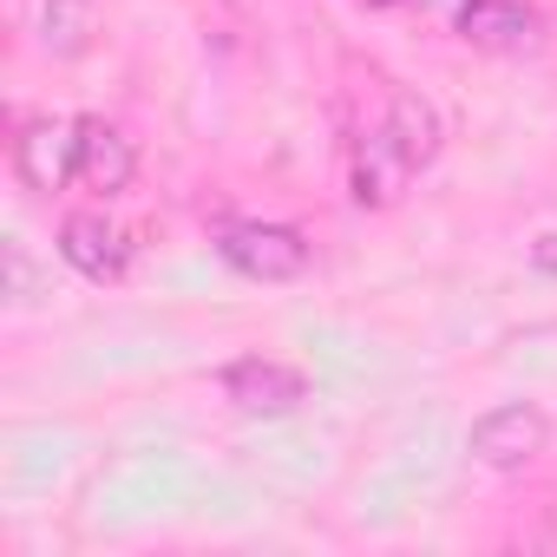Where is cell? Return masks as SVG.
<instances>
[{"label": "cell", "mask_w": 557, "mask_h": 557, "mask_svg": "<svg viewBox=\"0 0 557 557\" xmlns=\"http://www.w3.org/2000/svg\"><path fill=\"white\" fill-rule=\"evenodd\" d=\"M216 256L236 275H249V283H296V275H309V262H315L309 236L289 230V223H230L216 236Z\"/></svg>", "instance_id": "cell-1"}, {"label": "cell", "mask_w": 557, "mask_h": 557, "mask_svg": "<svg viewBox=\"0 0 557 557\" xmlns=\"http://www.w3.org/2000/svg\"><path fill=\"white\" fill-rule=\"evenodd\" d=\"M466 446H472L479 466L518 472V466H531V459L550 446V413L531 407V400H505V407H492V413L472 420V440H466Z\"/></svg>", "instance_id": "cell-2"}, {"label": "cell", "mask_w": 557, "mask_h": 557, "mask_svg": "<svg viewBox=\"0 0 557 557\" xmlns=\"http://www.w3.org/2000/svg\"><path fill=\"white\" fill-rule=\"evenodd\" d=\"M14 171L40 197L66 190L79 177V125H66V119H27L21 138H14Z\"/></svg>", "instance_id": "cell-3"}, {"label": "cell", "mask_w": 557, "mask_h": 557, "mask_svg": "<svg viewBox=\"0 0 557 557\" xmlns=\"http://www.w3.org/2000/svg\"><path fill=\"white\" fill-rule=\"evenodd\" d=\"M223 394L236 400V413L283 420V413H296V407L309 400V381H302L296 368H283V361L249 355V361H230V368H223Z\"/></svg>", "instance_id": "cell-4"}, {"label": "cell", "mask_w": 557, "mask_h": 557, "mask_svg": "<svg viewBox=\"0 0 557 557\" xmlns=\"http://www.w3.org/2000/svg\"><path fill=\"white\" fill-rule=\"evenodd\" d=\"M60 256L86 275V283H119L125 262H132V236L106 210H73L60 223Z\"/></svg>", "instance_id": "cell-5"}, {"label": "cell", "mask_w": 557, "mask_h": 557, "mask_svg": "<svg viewBox=\"0 0 557 557\" xmlns=\"http://www.w3.org/2000/svg\"><path fill=\"white\" fill-rule=\"evenodd\" d=\"M413 177H420V164H413V151L400 145V132H394V125H374V132L361 138V151H355V203H361V210H387Z\"/></svg>", "instance_id": "cell-6"}, {"label": "cell", "mask_w": 557, "mask_h": 557, "mask_svg": "<svg viewBox=\"0 0 557 557\" xmlns=\"http://www.w3.org/2000/svg\"><path fill=\"white\" fill-rule=\"evenodd\" d=\"M132 177H138L132 138L106 119H79V184L92 197H119V190H132Z\"/></svg>", "instance_id": "cell-7"}, {"label": "cell", "mask_w": 557, "mask_h": 557, "mask_svg": "<svg viewBox=\"0 0 557 557\" xmlns=\"http://www.w3.org/2000/svg\"><path fill=\"white\" fill-rule=\"evenodd\" d=\"M459 34L485 53H524L537 40V14L524 0H459Z\"/></svg>", "instance_id": "cell-8"}, {"label": "cell", "mask_w": 557, "mask_h": 557, "mask_svg": "<svg viewBox=\"0 0 557 557\" xmlns=\"http://www.w3.org/2000/svg\"><path fill=\"white\" fill-rule=\"evenodd\" d=\"M387 125L400 132V145L413 151V164L426 171L433 158H440V112H433V99H420V92H394V106H387Z\"/></svg>", "instance_id": "cell-9"}, {"label": "cell", "mask_w": 557, "mask_h": 557, "mask_svg": "<svg viewBox=\"0 0 557 557\" xmlns=\"http://www.w3.org/2000/svg\"><path fill=\"white\" fill-rule=\"evenodd\" d=\"M40 40H47V53H60V60L86 53V40H92V0H47Z\"/></svg>", "instance_id": "cell-10"}, {"label": "cell", "mask_w": 557, "mask_h": 557, "mask_svg": "<svg viewBox=\"0 0 557 557\" xmlns=\"http://www.w3.org/2000/svg\"><path fill=\"white\" fill-rule=\"evenodd\" d=\"M8 296H14V302L34 296V269H27V249H21V243H8Z\"/></svg>", "instance_id": "cell-11"}, {"label": "cell", "mask_w": 557, "mask_h": 557, "mask_svg": "<svg viewBox=\"0 0 557 557\" xmlns=\"http://www.w3.org/2000/svg\"><path fill=\"white\" fill-rule=\"evenodd\" d=\"M531 269H537V275H557V236H537V243H531Z\"/></svg>", "instance_id": "cell-12"}, {"label": "cell", "mask_w": 557, "mask_h": 557, "mask_svg": "<svg viewBox=\"0 0 557 557\" xmlns=\"http://www.w3.org/2000/svg\"><path fill=\"white\" fill-rule=\"evenodd\" d=\"M544 537H550V544H557V511H550V524H544Z\"/></svg>", "instance_id": "cell-13"}, {"label": "cell", "mask_w": 557, "mask_h": 557, "mask_svg": "<svg viewBox=\"0 0 557 557\" xmlns=\"http://www.w3.org/2000/svg\"><path fill=\"white\" fill-rule=\"evenodd\" d=\"M361 8H400V0H361Z\"/></svg>", "instance_id": "cell-14"}]
</instances>
